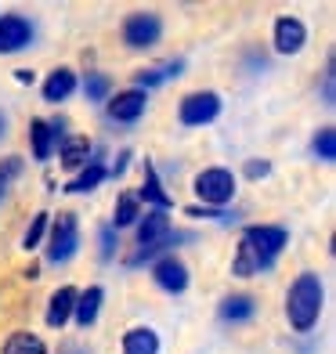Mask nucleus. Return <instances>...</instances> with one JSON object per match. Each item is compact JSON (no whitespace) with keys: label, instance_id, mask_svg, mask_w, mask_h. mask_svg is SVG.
<instances>
[{"label":"nucleus","instance_id":"f257e3e1","mask_svg":"<svg viewBox=\"0 0 336 354\" xmlns=\"http://www.w3.org/2000/svg\"><path fill=\"white\" fill-rule=\"evenodd\" d=\"M290 243V235L279 224H253V228L243 232V243H239V253L232 261V271L239 279L261 275L275 264V257L282 253V246Z\"/></svg>","mask_w":336,"mask_h":354},{"label":"nucleus","instance_id":"f03ea898","mask_svg":"<svg viewBox=\"0 0 336 354\" xmlns=\"http://www.w3.org/2000/svg\"><path fill=\"white\" fill-rule=\"evenodd\" d=\"M322 279L315 275V271H304L297 275V282L290 286V297H286V318H290V326L297 333H311L318 315H322Z\"/></svg>","mask_w":336,"mask_h":354},{"label":"nucleus","instance_id":"7ed1b4c3","mask_svg":"<svg viewBox=\"0 0 336 354\" xmlns=\"http://www.w3.org/2000/svg\"><path fill=\"white\" fill-rule=\"evenodd\" d=\"M170 217L163 214V210H145V217L138 221V253H131L127 257V264L131 268H138V264H145V261H152V257L163 250V246H170Z\"/></svg>","mask_w":336,"mask_h":354},{"label":"nucleus","instance_id":"20e7f679","mask_svg":"<svg viewBox=\"0 0 336 354\" xmlns=\"http://www.w3.org/2000/svg\"><path fill=\"white\" fill-rule=\"evenodd\" d=\"M80 246V224L76 214H58L51 224V239H47V261L51 264H66Z\"/></svg>","mask_w":336,"mask_h":354},{"label":"nucleus","instance_id":"39448f33","mask_svg":"<svg viewBox=\"0 0 336 354\" xmlns=\"http://www.w3.org/2000/svg\"><path fill=\"white\" fill-rule=\"evenodd\" d=\"M196 196L210 206H224L235 199V174L224 167H210L196 177Z\"/></svg>","mask_w":336,"mask_h":354},{"label":"nucleus","instance_id":"423d86ee","mask_svg":"<svg viewBox=\"0 0 336 354\" xmlns=\"http://www.w3.org/2000/svg\"><path fill=\"white\" fill-rule=\"evenodd\" d=\"M159 37H163V22L152 11H138L123 22V44L134 47V51H145V47H156Z\"/></svg>","mask_w":336,"mask_h":354},{"label":"nucleus","instance_id":"0eeeda50","mask_svg":"<svg viewBox=\"0 0 336 354\" xmlns=\"http://www.w3.org/2000/svg\"><path fill=\"white\" fill-rule=\"evenodd\" d=\"M217 112H221V98H217V94L214 91H196V94H188V98L181 102L178 120L185 127H203V123L217 120Z\"/></svg>","mask_w":336,"mask_h":354},{"label":"nucleus","instance_id":"6e6552de","mask_svg":"<svg viewBox=\"0 0 336 354\" xmlns=\"http://www.w3.org/2000/svg\"><path fill=\"white\" fill-rule=\"evenodd\" d=\"M33 40V22L26 15H0V55H15Z\"/></svg>","mask_w":336,"mask_h":354},{"label":"nucleus","instance_id":"1a4fd4ad","mask_svg":"<svg viewBox=\"0 0 336 354\" xmlns=\"http://www.w3.org/2000/svg\"><path fill=\"white\" fill-rule=\"evenodd\" d=\"M152 279H156L159 289H167V293H185V289H188V268H185L181 257L167 253L163 261H156Z\"/></svg>","mask_w":336,"mask_h":354},{"label":"nucleus","instance_id":"9d476101","mask_svg":"<svg viewBox=\"0 0 336 354\" xmlns=\"http://www.w3.org/2000/svg\"><path fill=\"white\" fill-rule=\"evenodd\" d=\"M145 91H120L116 98L109 102V116L116 120V123H134V120H141L145 116Z\"/></svg>","mask_w":336,"mask_h":354},{"label":"nucleus","instance_id":"9b49d317","mask_svg":"<svg viewBox=\"0 0 336 354\" xmlns=\"http://www.w3.org/2000/svg\"><path fill=\"white\" fill-rule=\"evenodd\" d=\"M304 40H308V29H304V22L300 19H279L275 22V51L279 55H297L300 47H304Z\"/></svg>","mask_w":336,"mask_h":354},{"label":"nucleus","instance_id":"f8f14e48","mask_svg":"<svg viewBox=\"0 0 336 354\" xmlns=\"http://www.w3.org/2000/svg\"><path fill=\"white\" fill-rule=\"evenodd\" d=\"M73 304H76V289H69V286L55 289V293H51V308H47V326H51V329L66 326L69 315H73Z\"/></svg>","mask_w":336,"mask_h":354},{"label":"nucleus","instance_id":"ddd939ff","mask_svg":"<svg viewBox=\"0 0 336 354\" xmlns=\"http://www.w3.org/2000/svg\"><path fill=\"white\" fill-rule=\"evenodd\" d=\"M141 199H145V203H152L156 206V210H170V206H174V199L167 196V192H163V181H159V174H156V167L152 163H145V181H141Z\"/></svg>","mask_w":336,"mask_h":354},{"label":"nucleus","instance_id":"4468645a","mask_svg":"<svg viewBox=\"0 0 336 354\" xmlns=\"http://www.w3.org/2000/svg\"><path fill=\"white\" fill-rule=\"evenodd\" d=\"M73 91H76L73 69H55L51 76L44 80V102H66Z\"/></svg>","mask_w":336,"mask_h":354},{"label":"nucleus","instance_id":"2eb2a0df","mask_svg":"<svg viewBox=\"0 0 336 354\" xmlns=\"http://www.w3.org/2000/svg\"><path fill=\"white\" fill-rule=\"evenodd\" d=\"M102 289L98 286H91L87 293H76V304H73V315H76V322L80 326H94V318H98V304H102Z\"/></svg>","mask_w":336,"mask_h":354},{"label":"nucleus","instance_id":"dca6fc26","mask_svg":"<svg viewBox=\"0 0 336 354\" xmlns=\"http://www.w3.org/2000/svg\"><path fill=\"white\" fill-rule=\"evenodd\" d=\"M253 311H257V300L246 297V293H232L221 300V318L224 322H246L253 318Z\"/></svg>","mask_w":336,"mask_h":354},{"label":"nucleus","instance_id":"f3484780","mask_svg":"<svg viewBox=\"0 0 336 354\" xmlns=\"http://www.w3.org/2000/svg\"><path fill=\"white\" fill-rule=\"evenodd\" d=\"M123 354H159V336L145 326H138L123 336Z\"/></svg>","mask_w":336,"mask_h":354},{"label":"nucleus","instance_id":"a211bd4d","mask_svg":"<svg viewBox=\"0 0 336 354\" xmlns=\"http://www.w3.org/2000/svg\"><path fill=\"white\" fill-rule=\"evenodd\" d=\"M29 138H33V156L37 159H51V149H55V127L44 123V120H33V127H29Z\"/></svg>","mask_w":336,"mask_h":354},{"label":"nucleus","instance_id":"6ab92c4d","mask_svg":"<svg viewBox=\"0 0 336 354\" xmlns=\"http://www.w3.org/2000/svg\"><path fill=\"white\" fill-rule=\"evenodd\" d=\"M185 69V62H167V66H156V69H141L138 73V91H149V87H159L163 80L178 76Z\"/></svg>","mask_w":336,"mask_h":354},{"label":"nucleus","instance_id":"aec40b11","mask_svg":"<svg viewBox=\"0 0 336 354\" xmlns=\"http://www.w3.org/2000/svg\"><path fill=\"white\" fill-rule=\"evenodd\" d=\"M87 156H91V141L87 138H69L66 145H62V167H66V170L84 167Z\"/></svg>","mask_w":336,"mask_h":354},{"label":"nucleus","instance_id":"412c9836","mask_svg":"<svg viewBox=\"0 0 336 354\" xmlns=\"http://www.w3.org/2000/svg\"><path fill=\"white\" fill-rule=\"evenodd\" d=\"M4 354H47V347L33 333H11L4 344Z\"/></svg>","mask_w":336,"mask_h":354},{"label":"nucleus","instance_id":"4be33fe9","mask_svg":"<svg viewBox=\"0 0 336 354\" xmlns=\"http://www.w3.org/2000/svg\"><path fill=\"white\" fill-rule=\"evenodd\" d=\"M311 149H315V156L322 159V163H333V159H336V131H333V127H322V131L315 134Z\"/></svg>","mask_w":336,"mask_h":354},{"label":"nucleus","instance_id":"5701e85b","mask_svg":"<svg viewBox=\"0 0 336 354\" xmlns=\"http://www.w3.org/2000/svg\"><path fill=\"white\" fill-rule=\"evenodd\" d=\"M105 177H109V170H105L102 163H91V167H87L84 174H80L73 185H69V192H94V188H98V185L105 181Z\"/></svg>","mask_w":336,"mask_h":354},{"label":"nucleus","instance_id":"b1692460","mask_svg":"<svg viewBox=\"0 0 336 354\" xmlns=\"http://www.w3.org/2000/svg\"><path fill=\"white\" fill-rule=\"evenodd\" d=\"M109 91H112V80L105 73H87V84H84L87 102H109Z\"/></svg>","mask_w":336,"mask_h":354},{"label":"nucleus","instance_id":"393cba45","mask_svg":"<svg viewBox=\"0 0 336 354\" xmlns=\"http://www.w3.org/2000/svg\"><path fill=\"white\" fill-rule=\"evenodd\" d=\"M138 217H141L138 199H134V196H123V199L116 203V217H112V228H127V224H134Z\"/></svg>","mask_w":336,"mask_h":354},{"label":"nucleus","instance_id":"a878e982","mask_svg":"<svg viewBox=\"0 0 336 354\" xmlns=\"http://www.w3.org/2000/svg\"><path fill=\"white\" fill-rule=\"evenodd\" d=\"M47 217H51V214H37V217H33V224H29V232H26V239H22L26 250H37V246H40V239H44V232H47Z\"/></svg>","mask_w":336,"mask_h":354},{"label":"nucleus","instance_id":"bb28decb","mask_svg":"<svg viewBox=\"0 0 336 354\" xmlns=\"http://www.w3.org/2000/svg\"><path fill=\"white\" fill-rule=\"evenodd\" d=\"M116 246H120L116 228H112V224H105V228H102V261H112V253H116Z\"/></svg>","mask_w":336,"mask_h":354},{"label":"nucleus","instance_id":"cd10ccee","mask_svg":"<svg viewBox=\"0 0 336 354\" xmlns=\"http://www.w3.org/2000/svg\"><path fill=\"white\" fill-rule=\"evenodd\" d=\"M19 174H22V159H19V156H11L8 163H0V185H8L11 177H19Z\"/></svg>","mask_w":336,"mask_h":354},{"label":"nucleus","instance_id":"c85d7f7f","mask_svg":"<svg viewBox=\"0 0 336 354\" xmlns=\"http://www.w3.org/2000/svg\"><path fill=\"white\" fill-rule=\"evenodd\" d=\"M268 174H271V163H264V159L246 163V177H253V181H257V177H268Z\"/></svg>","mask_w":336,"mask_h":354},{"label":"nucleus","instance_id":"c756f323","mask_svg":"<svg viewBox=\"0 0 336 354\" xmlns=\"http://www.w3.org/2000/svg\"><path fill=\"white\" fill-rule=\"evenodd\" d=\"M336 76H333V62H329V69H326V91H322V98H326V105H333V98H336Z\"/></svg>","mask_w":336,"mask_h":354},{"label":"nucleus","instance_id":"7c9ffc66","mask_svg":"<svg viewBox=\"0 0 336 354\" xmlns=\"http://www.w3.org/2000/svg\"><path fill=\"white\" fill-rule=\"evenodd\" d=\"M127 163H131V152H120V159H116V167H112L109 174H112V177H123V170H127Z\"/></svg>","mask_w":336,"mask_h":354},{"label":"nucleus","instance_id":"2f4dec72","mask_svg":"<svg viewBox=\"0 0 336 354\" xmlns=\"http://www.w3.org/2000/svg\"><path fill=\"white\" fill-rule=\"evenodd\" d=\"M15 80H19V84H33V73H29V69H19V73H15Z\"/></svg>","mask_w":336,"mask_h":354},{"label":"nucleus","instance_id":"473e14b6","mask_svg":"<svg viewBox=\"0 0 336 354\" xmlns=\"http://www.w3.org/2000/svg\"><path fill=\"white\" fill-rule=\"evenodd\" d=\"M4 127H8V116H4V112H0V134H4Z\"/></svg>","mask_w":336,"mask_h":354},{"label":"nucleus","instance_id":"72a5a7b5","mask_svg":"<svg viewBox=\"0 0 336 354\" xmlns=\"http://www.w3.org/2000/svg\"><path fill=\"white\" fill-rule=\"evenodd\" d=\"M4 188H8V185H0V199H4Z\"/></svg>","mask_w":336,"mask_h":354}]
</instances>
